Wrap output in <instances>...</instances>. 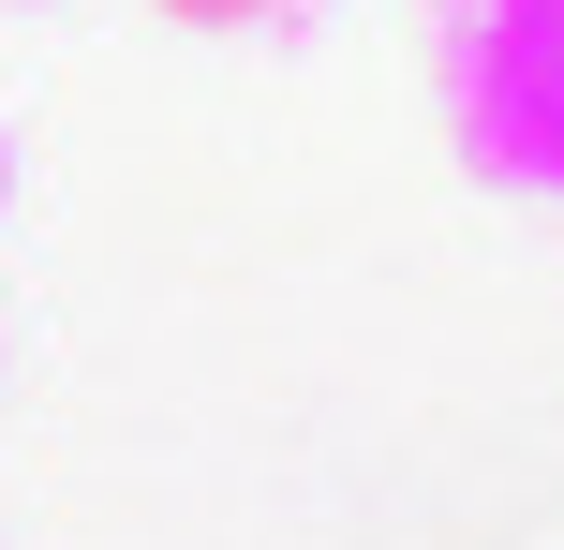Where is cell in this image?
<instances>
[{
  "mask_svg": "<svg viewBox=\"0 0 564 550\" xmlns=\"http://www.w3.org/2000/svg\"><path fill=\"white\" fill-rule=\"evenodd\" d=\"M446 60L476 105V149L564 179V0H446Z\"/></svg>",
  "mask_w": 564,
  "mask_h": 550,
  "instance_id": "cell-1",
  "label": "cell"
},
{
  "mask_svg": "<svg viewBox=\"0 0 564 550\" xmlns=\"http://www.w3.org/2000/svg\"><path fill=\"white\" fill-rule=\"evenodd\" d=\"M164 15H194V30H238V15H297V0H164Z\"/></svg>",
  "mask_w": 564,
  "mask_h": 550,
  "instance_id": "cell-2",
  "label": "cell"
},
{
  "mask_svg": "<svg viewBox=\"0 0 564 550\" xmlns=\"http://www.w3.org/2000/svg\"><path fill=\"white\" fill-rule=\"evenodd\" d=\"M0 194H15V164H0Z\"/></svg>",
  "mask_w": 564,
  "mask_h": 550,
  "instance_id": "cell-3",
  "label": "cell"
}]
</instances>
